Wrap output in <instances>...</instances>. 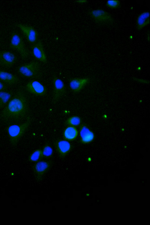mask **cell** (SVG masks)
<instances>
[{
  "label": "cell",
  "instance_id": "cell-6",
  "mask_svg": "<svg viewBox=\"0 0 150 225\" xmlns=\"http://www.w3.org/2000/svg\"><path fill=\"white\" fill-rule=\"evenodd\" d=\"M16 26L21 30L28 41L32 45L38 41V33L33 27L22 24H17Z\"/></svg>",
  "mask_w": 150,
  "mask_h": 225
},
{
  "label": "cell",
  "instance_id": "cell-12",
  "mask_svg": "<svg viewBox=\"0 0 150 225\" xmlns=\"http://www.w3.org/2000/svg\"><path fill=\"white\" fill-rule=\"evenodd\" d=\"M0 80L11 85L16 84L19 81V79L16 75L0 69Z\"/></svg>",
  "mask_w": 150,
  "mask_h": 225
},
{
  "label": "cell",
  "instance_id": "cell-20",
  "mask_svg": "<svg viewBox=\"0 0 150 225\" xmlns=\"http://www.w3.org/2000/svg\"><path fill=\"white\" fill-rule=\"evenodd\" d=\"M43 157L42 150L38 149L34 151L30 154L29 159L31 161L36 162L40 160Z\"/></svg>",
  "mask_w": 150,
  "mask_h": 225
},
{
  "label": "cell",
  "instance_id": "cell-18",
  "mask_svg": "<svg viewBox=\"0 0 150 225\" xmlns=\"http://www.w3.org/2000/svg\"><path fill=\"white\" fill-rule=\"evenodd\" d=\"M12 93L8 91H0V108L4 107L12 97Z\"/></svg>",
  "mask_w": 150,
  "mask_h": 225
},
{
  "label": "cell",
  "instance_id": "cell-2",
  "mask_svg": "<svg viewBox=\"0 0 150 225\" xmlns=\"http://www.w3.org/2000/svg\"><path fill=\"white\" fill-rule=\"evenodd\" d=\"M31 123L30 117L24 122L20 124H14L9 126L7 131L11 144L15 146L18 143L20 139L25 133Z\"/></svg>",
  "mask_w": 150,
  "mask_h": 225
},
{
  "label": "cell",
  "instance_id": "cell-5",
  "mask_svg": "<svg viewBox=\"0 0 150 225\" xmlns=\"http://www.w3.org/2000/svg\"><path fill=\"white\" fill-rule=\"evenodd\" d=\"M53 101L56 103L66 93L65 86L63 81L56 76L53 78Z\"/></svg>",
  "mask_w": 150,
  "mask_h": 225
},
{
  "label": "cell",
  "instance_id": "cell-3",
  "mask_svg": "<svg viewBox=\"0 0 150 225\" xmlns=\"http://www.w3.org/2000/svg\"><path fill=\"white\" fill-rule=\"evenodd\" d=\"M10 47L17 51L23 59H26L28 57L29 53L22 38L19 33L15 31H13L11 33Z\"/></svg>",
  "mask_w": 150,
  "mask_h": 225
},
{
  "label": "cell",
  "instance_id": "cell-7",
  "mask_svg": "<svg viewBox=\"0 0 150 225\" xmlns=\"http://www.w3.org/2000/svg\"><path fill=\"white\" fill-rule=\"evenodd\" d=\"M25 88L29 92L39 96H44L47 92L46 87L37 81L32 80L29 81L26 85Z\"/></svg>",
  "mask_w": 150,
  "mask_h": 225
},
{
  "label": "cell",
  "instance_id": "cell-8",
  "mask_svg": "<svg viewBox=\"0 0 150 225\" xmlns=\"http://www.w3.org/2000/svg\"><path fill=\"white\" fill-rule=\"evenodd\" d=\"M17 60L16 55L8 51L0 52V65L2 66L10 68L12 67Z\"/></svg>",
  "mask_w": 150,
  "mask_h": 225
},
{
  "label": "cell",
  "instance_id": "cell-4",
  "mask_svg": "<svg viewBox=\"0 0 150 225\" xmlns=\"http://www.w3.org/2000/svg\"><path fill=\"white\" fill-rule=\"evenodd\" d=\"M19 74L27 78H34L37 77L40 72V66L36 61L23 64L19 66L18 68Z\"/></svg>",
  "mask_w": 150,
  "mask_h": 225
},
{
  "label": "cell",
  "instance_id": "cell-1",
  "mask_svg": "<svg viewBox=\"0 0 150 225\" xmlns=\"http://www.w3.org/2000/svg\"><path fill=\"white\" fill-rule=\"evenodd\" d=\"M28 110L26 96L21 90L17 91L5 105L1 113L6 121H18L26 116Z\"/></svg>",
  "mask_w": 150,
  "mask_h": 225
},
{
  "label": "cell",
  "instance_id": "cell-23",
  "mask_svg": "<svg viewBox=\"0 0 150 225\" xmlns=\"http://www.w3.org/2000/svg\"><path fill=\"white\" fill-rule=\"evenodd\" d=\"M6 88V86L0 80V91H3Z\"/></svg>",
  "mask_w": 150,
  "mask_h": 225
},
{
  "label": "cell",
  "instance_id": "cell-17",
  "mask_svg": "<svg viewBox=\"0 0 150 225\" xmlns=\"http://www.w3.org/2000/svg\"><path fill=\"white\" fill-rule=\"evenodd\" d=\"M78 134V131L75 127L69 126L65 129L63 135L66 139L68 140H73L77 138Z\"/></svg>",
  "mask_w": 150,
  "mask_h": 225
},
{
  "label": "cell",
  "instance_id": "cell-11",
  "mask_svg": "<svg viewBox=\"0 0 150 225\" xmlns=\"http://www.w3.org/2000/svg\"><path fill=\"white\" fill-rule=\"evenodd\" d=\"M90 14L92 17L97 22L104 23H109L112 18L107 12L101 10L91 11Z\"/></svg>",
  "mask_w": 150,
  "mask_h": 225
},
{
  "label": "cell",
  "instance_id": "cell-10",
  "mask_svg": "<svg viewBox=\"0 0 150 225\" xmlns=\"http://www.w3.org/2000/svg\"><path fill=\"white\" fill-rule=\"evenodd\" d=\"M88 78H74L70 79L69 82V86L74 92L77 93L80 91L88 83Z\"/></svg>",
  "mask_w": 150,
  "mask_h": 225
},
{
  "label": "cell",
  "instance_id": "cell-22",
  "mask_svg": "<svg viewBox=\"0 0 150 225\" xmlns=\"http://www.w3.org/2000/svg\"><path fill=\"white\" fill-rule=\"evenodd\" d=\"M119 5L120 2L118 0H108L107 3V6L112 9L117 8Z\"/></svg>",
  "mask_w": 150,
  "mask_h": 225
},
{
  "label": "cell",
  "instance_id": "cell-16",
  "mask_svg": "<svg viewBox=\"0 0 150 225\" xmlns=\"http://www.w3.org/2000/svg\"><path fill=\"white\" fill-rule=\"evenodd\" d=\"M149 13L144 12L140 14L138 17L137 20V28L140 30L149 23Z\"/></svg>",
  "mask_w": 150,
  "mask_h": 225
},
{
  "label": "cell",
  "instance_id": "cell-15",
  "mask_svg": "<svg viewBox=\"0 0 150 225\" xmlns=\"http://www.w3.org/2000/svg\"><path fill=\"white\" fill-rule=\"evenodd\" d=\"M50 167V164L45 161H39L34 166V170L35 173L38 175H43Z\"/></svg>",
  "mask_w": 150,
  "mask_h": 225
},
{
  "label": "cell",
  "instance_id": "cell-14",
  "mask_svg": "<svg viewBox=\"0 0 150 225\" xmlns=\"http://www.w3.org/2000/svg\"><path fill=\"white\" fill-rule=\"evenodd\" d=\"M80 135L81 141L86 143L91 141L94 138L93 133L86 126H83L80 129Z\"/></svg>",
  "mask_w": 150,
  "mask_h": 225
},
{
  "label": "cell",
  "instance_id": "cell-9",
  "mask_svg": "<svg viewBox=\"0 0 150 225\" xmlns=\"http://www.w3.org/2000/svg\"><path fill=\"white\" fill-rule=\"evenodd\" d=\"M31 48L32 54L34 58L43 63H46V55L42 42L40 40H38L36 42L32 44Z\"/></svg>",
  "mask_w": 150,
  "mask_h": 225
},
{
  "label": "cell",
  "instance_id": "cell-13",
  "mask_svg": "<svg viewBox=\"0 0 150 225\" xmlns=\"http://www.w3.org/2000/svg\"><path fill=\"white\" fill-rule=\"evenodd\" d=\"M56 149L60 157L63 158L70 151L71 146L70 143L68 141L60 140L56 143Z\"/></svg>",
  "mask_w": 150,
  "mask_h": 225
},
{
  "label": "cell",
  "instance_id": "cell-21",
  "mask_svg": "<svg viewBox=\"0 0 150 225\" xmlns=\"http://www.w3.org/2000/svg\"><path fill=\"white\" fill-rule=\"evenodd\" d=\"M43 156L49 157L51 156L53 154V151L52 147L49 145H46L44 146L42 150Z\"/></svg>",
  "mask_w": 150,
  "mask_h": 225
},
{
  "label": "cell",
  "instance_id": "cell-24",
  "mask_svg": "<svg viewBox=\"0 0 150 225\" xmlns=\"http://www.w3.org/2000/svg\"><path fill=\"white\" fill-rule=\"evenodd\" d=\"M87 1L85 0H78L76 1L75 2L78 3L82 4L86 2Z\"/></svg>",
  "mask_w": 150,
  "mask_h": 225
},
{
  "label": "cell",
  "instance_id": "cell-19",
  "mask_svg": "<svg viewBox=\"0 0 150 225\" xmlns=\"http://www.w3.org/2000/svg\"><path fill=\"white\" fill-rule=\"evenodd\" d=\"M81 122V118L76 116H74L69 117L65 121V123L67 125L74 127L79 125Z\"/></svg>",
  "mask_w": 150,
  "mask_h": 225
}]
</instances>
